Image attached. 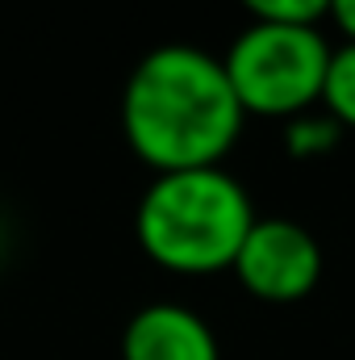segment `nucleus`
Returning <instances> with one entry per match:
<instances>
[{"label":"nucleus","instance_id":"3","mask_svg":"<svg viewBox=\"0 0 355 360\" xmlns=\"http://www.w3.org/2000/svg\"><path fill=\"white\" fill-rule=\"evenodd\" d=\"M335 46L318 25L251 21L222 55L226 80L247 117H301L322 109V89Z\"/></svg>","mask_w":355,"mask_h":360},{"label":"nucleus","instance_id":"9","mask_svg":"<svg viewBox=\"0 0 355 360\" xmlns=\"http://www.w3.org/2000/svg\"><path fill=\"white\" fill-rule=\"evenodd\" d=\"M326 17H335V25L343 30V38L355 42V0H330V13Z\"/></svg>","mask_w":355,"mask_h":360},{"label":"nucleus","instance_id":"4","mask_svg":"<svg viewBox=\"0 0 355 360\" xmlns=\"http://www.w3.org/2000/svg\"><path fill=\"white\" fill-rule=\"evenodd\" d=\"M230 272L239 276V285L251 297L272 302V306H288L318 289L322 248L293 218H255Z\"/></svg>","mask_w":355,"mask_h":360},{"label":"nucleus","instance_id":"7","mask_svg":"<svg viewBox=\"0 0 355 360\" xmlns=\"http://www.w3.org/2000/svg\"><path fill=\"white\" fill-rule=\"evenodd\" d=\"M322 109L343 130H355V42L335 46V55H330V72H326V89H322Z\"/></svg>","mask_w":355,"mask_h":360},{"label":"nucleus","instance_id":"8","mask_svg":"<svg viewBox=\"0 0 355 360\" xmlns=\"http://www.w3.org/2000/svg\"><path fill=\"white\" fill-rule=\"evenodd\" d=\"M251 21H276V25H318L330 13V0H239Z\"/></svg>","mask_w":355,"mask_h":360},{"label":"nucleus","instance_id":"6","mask_svg":"<svg viewBox=\"0 0 355 360\" xmlns=\"http://www.w3.org/2000/svg\"><path fill=\"white\" fill-rule=\"evenodd\" d=\"M339 134H343V126H339L326 109H309V113L284 122V143H288V155H293V160L330 155V151L339 147Z\"/></svg>","mask_w":355,"mask_h":360},{"label":"nucleus","instance_id":"2","mask_svg":"<svg viewBox=\"0 0 355 360\" xmlns=\"http://www.w3.org/2000/svg\"><path fill=\"white\" fill-rule=\"evenodd\" d=\"M251 226H255L251 193L226 168L163 172L147 184L134 214V235L142 252L159 269L180 276L234 269Z\"/></svg>","mask_w":355,"mask_h":360},{"label":"nucleus","instance_id":"1","mask_svg":"<svg viewBox=\"0 0 355 360\" xmlns=\"http://www.w3.org/2000/svg\"><path fill=\"white\" fill-rule=\"evenodd\" d=\"M247 113L217 55L192 42L147 51L121 89V134L130 151L163 172L222 168L234 151Z\"/></svg>","mask_w":355,"mask_h":360},{"label":"nucleus","instance_id":"5","mask_svg":"<svg viewBox=\"0 0 355 360\" xmlns=\"http://www.w3.org/2000/svg\"><path fill=\"white\" fill-rule=\"evenodd\" d=\"M121 360H222V348L196 310L180 302H151L126 323Z\"/></svg>","mask_w":355,"mask_h":360}]
</instances>
